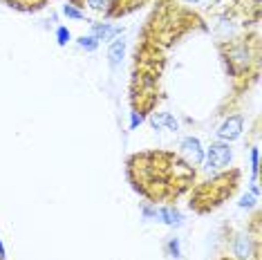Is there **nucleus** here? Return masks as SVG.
I'll use <instances>...</instances> for the list:
<instances>
[{"mask_svg":"<svg viewBox=\"0 0 262 260\" xmlns=\"http://www.w3.org/2000/svg\"><path fill=\"white\" fill-rule=\"evenodd\" d=\"M220 52H222V61L226 65V72L235 79L249 74L251 63L258 61V52L249 50V40H229V43H220Z\"/></svg>","mask_w":262,"mask_h":260,"instance_id":"7ed1b4c3","label":"nucleus"},{"mask_svg":"<svg viewBox=\"0 0 262 260\" xmlns=\"http://www.w3.org/2000/svg\"><path fill=\"white\" fill-rule=\"evenodd\" d=\"M146 121V115H141V112H130V130H135V128H139L141 123Z\"/></svg>","mask_w":262,"mask_h":260,"instance_id":"412c9836","label":"nucleus"},{"mask_svg":"<svg viewBox=\"0 0 262 260\" xmlns=\"http://www.w3.org/2000/svg\"><path fill=\"white\" fill-rule=\"evenodd\" d=\"M255 202H258V198H255V195L244 193L242 198H240V202H237V206H240V209H253Z\"/></svg>","mask_w":262,"mask_h":260,"instance_id":"6ab92c4d","label":"nucleus"},{"mask_svg":"<svg viewBox=\"0 0 262 260\" xmlns=\"http://www.w3.org/2000/svg\"><path fill=\"white\" fill-rule=\"evenodd\" d=\"M63 14L68 16L70 20H83V18H85V14H83V11L76 7V5H65V7H63Z\"/></svg>","mask_w":262,"mask_h":260,"instance_id":"dca6fc26","label":"nucleus"},{"mask_svg":"<svg viewBox=\"0 0 262 260\" xmlns=\"http://www.w3.org/2000/svg\"><path fill=\"white\" fill-rule=\"evenodd\" d=\"M123 27H115L110 25V23H92V36L99 40H105V43H112L115 38L121 36Z\"/></svg>","mask_w":262,"mask_h":260,"instance_id":"6e6552de","label":"nucleus"},{"mask_svg":"<svg viewBox=\"0 0 262 260\" xmlns=\"http://www.w3.org/2000/svg\"><path fill=\"white\" fill-rule=\"evenodd\" d=\"M0 260H5V245H3V240H0Z\"/></svg>","mask_w":262,"mask_h":260,"instance_id":"393cba45","label":"nucleus"},{"mask_svg":"<svg viewBox=\"0 0 262 260\" xmlns=\"http://www.w3.org/2000/svg\"><path fill=\"white\" fill-rule=\"evenodd\" d=\"M83 3L85 0H70V5H76V7H83Z\"/></svg>","mask_w":262,"mask_h":260,"instance_id":"b1692460","label":"nucleus"},{"mask_svg":"<svg viewBox=\"0 0 262 260\" xmlns=\"http://www.w3.org/2000/svg\"><path fill=\"white\" fill-rule=\"evenodd\" d=\"M242 130H244V117L242 115H231V117H226V119L222 121V126L217 128V139L231 144V141L242 137Z\"/></svg>","mask_w":262,"mask_h":260,"instance_id":"0eeeda50","label":"nucleus"},{"mask_svg":"<svg viewBox=\"0 0 262 260\" xmlns=\"http://www.w3.org/2000/svg\"><path fill=\"white\" fill-rule=\"evenodd\" d=\"M231 253L237 260H258V242L249 235V231L235 233L231 238Z\"/></svg>","mask_w":262,"mask_h":260,"instance_id":"39448f33","label":"nucleus"},{"mask_svg":"<svg viewBox=\"0 0 262 260\" xmlns=\"http://www.w3.org/2000/svg\"><path fill=\"white\" fill-rule=\"evenodd\" d=\"M186 3H193V5H200V3H208V0H186Z\"/></svg>","mask_w":262,"mask_h":260,"instance_id":"a878e982","label":"nucleus"},{"mask_svg":"<svg viewBox=\"0 0 262 260\" xmlns=\"http://www.w3.org/2000/svg\"><path fill=\"white\" fill-rule=\"evenodd\" d=\"M133 188L152 204L180 198L195 182V168L175 153H139L128 159Z\"/></svg>","mask_w":262,"mask_h":260,"instance_id":"f257e3e1","label":"nucleus"},{"mask_svg":"<svg viewBox=\"0 0 262 260\" xmlns=\"http://www.w3.org/2000/svg\"><path fill=\"white\" fill-rule=\"evenodd\" d=\"M180 153H182L184 162H188L190 166H202V164H204V153H206V148L202 146V141L198 137H193V135L182 139Z\"/></svg>","mask_w":262,"mask_h":260,"instance_id":"423d86ee","label":"nucleus"},{"mask_svg":"<svg viewBox=\"0 0 262 260\" xmlns=\"http://www.w3.org/2000/svg\"><path fill=\"white\" fill-rule=\"evenodd\" d=\"M148 121H150V126H152L155 130H162V128H164V112H152Z\"/></svg>","mask_w":262,"mask_h":260,"instance_id":"4be33fe9","label":"nucleus"},{"mask_svg":"<svg viewBox=\"0 0 262 260\" xmlns=\"http://www.w3.org/2000/svg\"><path fill=\"white\" fill-rule=\"evenodd\" d=\"M258 170H260V150L258 146L251 148V180H258Z\"/></svg>","mask_w":262,"mask_h":260,"instance_id":"f3484780","label":"nucleus"},{"mask_svg":"<svg viewBox=\"0 0 262 260\" xmlns=\"http://www.w3.org/2000/svg\"><path fill=\"white\" fill-rule=\"evenodd\" d=\"M123 56H126V40L123 38H115L108 47V61H110V68L117 70L119 65L123 63Z\"/></svg>","mask_w":262,"mask_h":260,"instance_id":"9d476101","label":"nucleus"},{"mask_svg":"<svg viewBox=\"0 0 262 260\" xmlns=\"http://www.w3.org/2000/svg\"><path fill=\"white\" fill-rule=\"evenodd\" d=\"M237 182H240V170H229V173H220L211 180L202 182L200 186L193 188L190 195V209L198 213H208V211L217 209L224 200H229L235 193Z\"/></svg>","mask_w":262,"mask_h":260,"instance_id":"f03ea898","label":"nucleus"},{"mask_svg":"<svg viewBox=\"0 0 262 260\" xmlns=\"http://www.w3.org/2000/svg\"><path fill=\"white\" fill-rule=\"evenodd\" d=\"M166 251H168L170 258L180 260L182 258V242H180V238H170L168 242H166Z\"/></svg>","mask_w":262,"mask_h":260,"instance_id":"4468645a","label":"nucleus"},{"mask_svg":"<svg viewBox=\"0 0 262 260\" xmlns=\"http://www.w3.org/2000/svg\"><path fill=\"white\" fill-rule=\"evenodd\" d=\"M233 159V148L226 141H213L204 153L206 170H224Z\"/></svg>","mask_w":262,"mask_h":260,"instance_id":"20e7f679","label":"nucleus"},{"mask_svg":"<svg viewBox=\"0 0 262 260\" xmlns=\"http://www.w3.org/2000/svg\"><path fill=\"white\" fill-rule=\"evenodd\" d=\"M141 215H144V220H159V206L152 202L141 204Z\"/></svg>","mask_w":262,"mask_h":260,"instance_id":"ddd939ff","label":"nucleus"},{"mask_svg":"<svg viewBox=\"0 0 262 260\" xmlns=\"http://www.w3.org/2000/svg\"><path fill=\"white\" fill-rule=\"evenodd\" d=\"M157 222H164L166 227H170V229H180L184 224V215H182L180 209L166 204V206H159V220Z\"/></svg>","mask_w":262,"mask_h":260,"instance_id":"1a4fd4ad","label":"nucleus"},{"mask_svg":"<svg viewBox=\"0 0 262 260\" xmlns=\"http://www.w3.org/2000/svg\"><path fill=\"white\" fill-rule=\"evenodd\" d=\"M5 5H9L11 9H18V11H38L43 9L50 0H3Z\"/></svg>","mask_w":262,"mask_h":260,"instance_id":"9b49d317","label":"nucleus"},{"mask_svg":"<svg viewBox=\"0 0 262 260\" xmlns=\"http://www.w3.org/2000/svg\"><path fill=\"white\" fill-rule=\"evenodd\" d=\"M249 193H251V195H255V198H258V195H260V186H258V180H251V186H249Z\"/></svg>","mask_w":262,"mask_h":260,"instance_id":"5701e85b","label":"nucleus"},{"mask_svg":"<svg viewBox=\"0 0 262 260\" xmlns=\"http://www.w3.org/2000/svg\"><path fill=\"white\" fill-rule=\"evenodd\" d=\"M70 40H72V32H70V29L65 27V25L56 27V43L61 45V47H65V45L70 43Z\"/></svg>","mask_w":262,"mask_h":260,"instance_id":"2eb2a0df","label":"nucleus"},{"mask_svg":"<svg viewBox=\"0 0 262 260\" xmlns=\"http://www.w3.org/2000/svg\"><path fill=\"white\" fill-rule=\"evenodd\" d=\"M76 43H79L81 50L90 52V54H92V52H97V50H99V40L94 38L92 34H88V36H79V38H76Z\"/></svg>","mask_w":262,"mask_h":260,"instance_id":"f8f14e48","label":"nucleus"},{"mask_svg":"<svg viewBox=\"0 0 262 260\" xmlns=\"http://www.w3.org/2000/svg\"><path fill=\"white\" fill-rule=\"evenodd\" d=\"M164 128L172 130V133H177V130H180V123H177V119L170 115V112H164Z\"/></svg>","mask_w":262,"mask_h":260,"instance_id":"aec40b11","label":"nucleus"},{"mask_svg":"<svg viewBox=\"0 0 262 260\" xmlns=\"http://www.w3.org/2000/svg\"><path fill=\"white\" fill-rule=\"evenodd\" d=\"M83 5H88V7L94 9V11H103V14H108V5H110V0H85Z\"/></svg>","mask_w":262,"mask_h":260,"instance_id":"a211bd4d","label":"nucleus"}]
</instances>
